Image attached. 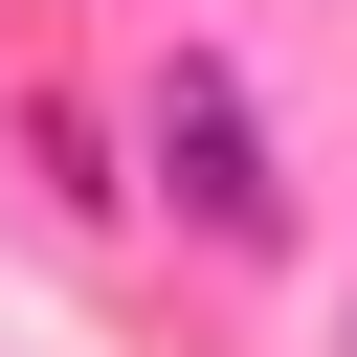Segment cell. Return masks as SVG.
Instances as JSON below:
<instances>
[{
    "label": "cell",
    "mask_w": 357,
    "mask_h": 357,
    "mask_svg": "<svg viewBox=\"0 0 357 357\" xmlns=\"http://www.w3.org/2000/svg\"><path fill=\"white\" fill-rule=\"evenodd\" d=\"M156 156H178V201H201L223 245H268V223H290V201H268V134H245V89H223V67H178V89H156Z\"/></svg>",
    "instance_id": "cell-1"
}]
</instances>
